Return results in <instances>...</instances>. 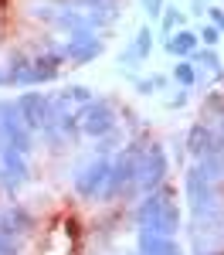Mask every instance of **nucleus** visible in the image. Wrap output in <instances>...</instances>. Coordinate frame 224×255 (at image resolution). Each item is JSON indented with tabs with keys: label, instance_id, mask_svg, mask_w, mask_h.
<instances>
[{
	"label": "nucleus",
	"instance_id": "aec40b11",
	"mask_svg": "<svg viewBox=\"0 0 224 255\" xmlns=\"http://www.w3.org/2000/svg\"><path fill=\"white\" fill-rule=\"evenodd\" d=\"M58 99L65 102V106H72V102H78V106H85V102H92V89L88 85H68L65 92H58Z\"/></svg>",
	"mask_w": 224,
	"mask_h": 255
},
{
	"label": "nucleus",
	"instance_id": "1a4fd4ad",
	"mask_svg": "<svg viewBox=\"0 0 224 255\" xmlns=\"http://www.w3.org/2000/svg\"><path fill=\"white\" fill-rule=\"evenodd\" d=\"M102 48H105V44L99 41L95 31H75V34H68V38L61 41L58 55L65 61H72V65H88L92 58L102 55Z\"/></svg>",
	"mask_w": 224,
	"mask_h": 255
},
{
	"label": "nucleus",
	"instance_id": "f8f14e48",
	"mask_svg": "<svg viewBox=\"0 0 224 255\" xmlns=\"http://www.w3.org/2000/svg\"><path fill=\"white\" fill-rule=\"evenodd\" d=\"M214 136H218V129H214V126H207V123H194V126L187 129V136H183V150H187L194 160H201V157L211 153Z\"/></svg>",
	"mask_w": 224,
	"mask_h": 255
},
{
	"label": "nucleus",
	"instance_id": "39448f33",
	"mask_svg": "<svg viewBox=\"0 0 224 255\" xmlns=\"http://www.w3.org/2000/svg\"><path fill=\"white\" fill-rule=\"evenodd\" d=\"M183 191H187V201H190L194 218L214 215V211L221 208V187H218V184H211L197 167H190V170L183 174Z\"/></svg>",
	"mask_w": 224,
	"mask_h": 255
},
{
	"label": "nucleus",
	"instance_id": "2f4dec72",
	"mask_svg": "<svg viewBox=\"0 0 224 255\" xmlns=\"http://www.w3.org/2000/svg\"><path fill=\"white\" fill-rule=\"evenodd\" d=\"M197 255H224V249H201Z\"/></svg>",
	"mask_w": 224,
	"mask_h": 255
},
{
	"label": "nucleus",
	"instance_id": "c85d7f7f",
	"mask_svg": "<svg viewBox=\"0 0 224 255\" xmlns=\"http://www.w3.org/2000/svg\"><path fill=\"white\" fill-rule=\"evenodd\" d=\"M136 92H143V96H153V82H149V79H136Z\"/></svg>",
	"mask_w": 224,
	"mask_h": 255
},
{
	"label": "nucleus",
	"instance_id": "2eb2a0df",
	"mask_svg": "<svg viewBox=\"0 0 224 255\" xmlns=\"http://www.w3.org/2000/svg\"><path fill=\"white\" fill-rule=\"evenodd\" d=\"M197 44H201L197 34H194V31H187V27H177L170 38L163 41V48H166L173 58H190V55L197 51Z\"/></svg>",
	"mask_w": 224,
	"mask_h": 255
},
{
	"label": "nucleus",
	"instance_id": "f257e3e1",
	"mask_svg": "<svg viewBox=\"0 0 224 255\" xmlns=\"http://www.w3.org/2000/svg\"><path fill=\"white\" fill-rule=\"evenodd\" d=\"M133 221L140 232L149 235H166L177 238L180 235V204H177V191L170 184H160L156 191L143 194V201L133 211Z\"/></svg>",
	"mask_w": 224,
	"mask_h": 255
},
{
	"label": "nucleus",
	"instance_id": "a878e982",
	"mask_svg": "<svg viewBox=\"0 0 224 255\" xmlns=\"http://www.w3.org/2000/svg\"><path fill=\"white\" fill-rule=\"evenodd\" d=\"M204 14L211 17V20H207V24H214V27H218V31H221V34H224V10H221V7H207Z\"/></svg>",
	"mask_w": 224,
	"mask_h": 255
},
{
	"label": "nucleus",
	"instance_id": "c756f323",
	"mask_svg": "<svg viewBox=\"0 0 224 255\" xmlns=\"http://www.w3.org/2000/svg\"><path fill=\"white\" fill-rule=\"evenodd\" d=\"M149 82H153V92H163V89H166V82H170V79H166V75H153Z\"/></svg>",
	"mask_w": 224,
	"mask_h": 255
},
{
	"label": "nucleus",
	"instance_id": "f3484780",
	"mask_svg": "<svg viewBox=\"0 0 224 255\" xmlns=\"http://www.w3.org/2000/svg\"><path fill=\"white\" fill-rule=\"evenodd\" d=\"M51 24H55L58 31H68V34H75V31H92L88 14H81V10H58Z\"/></svg>",
	"mask_w": 224,
	"mask_h": 255
},
{
	"label": "nucleus",
	"instance_id": "dca6fc26",
	"mask_svg": "<svg viewBox=\"0 0 224 255\" xmlns=\"http://www.w3.org/2000/svg\"><path fill=\"white\" fill-rule=\"evenodd\" d=\"M3 75H7V85H34V68H31V58L27 55H10L7 61V68H3Z\"/></svg>",
	"mask_w": 224,
	"mask_h": 255
},
{
	"label": "nucleus",
	"instance_id": "6ab92c4d",
	"mask_svg": "<svg viewBox=\"0 0 224 255\" xmlns=\"http://www.w3.org/2000/svg\"><path fill=\"white\" fill-rule=\"evenodd\" d=\"M190 61H194V68H207V72H221V58H218V51L214 48H204V51H194L190 55Z\"/></svg>",
	"mask_w": 224,
	"mask_h": 255
},
{
	"label": "nucleus",
	"instance_id": "b1692460",
	"mask_svg": "<svg viewBox=\"0 0 224 255\" xmlns=\"http://www.w3.org/2000/svg\"><path fill=\"white\" fill-rule=\"evenodd\" d=\"M0 255H20V238L0 235Z\"/></svg>",
	"mask_w": 224,
	"mask_h": 255
},
{
	"label": "nucleus",
	"instance_id": "ddd939ff",
	"mask_svg": "<svg viewBox=\"0 0 224 255\" xmlns=\"http://www.w3.org/2000/svg\"><path fill=\"white\" fill-rule=\"evenodd\" d=\"M136 252L140 255H183L177 238L149 235V232H136Z\"/></svg>",
	"mask_w": 224,
	"mask_h": 255
},
{
	"label": "nucleus",
	"instance_id": "473e14b6",
	"mask_svg": "<svg viewBox=\"0 0 224 255\" xmlns=\"http://www.w3.org/2000/svg\"><path fill=\"white\" fill-rule=\"evenodd\" d=\"M214 129H218V133H221V136H224V116L218 119V126H214Z\"/></svg>",
	"mask_w": 224,
	"mask_h": 255
},
{
	"label": "nucleus",
	"instance_id": "393cba45",
	"mask_svg": "<svg viewBox=\"0 0 224 255\" xmlns=\"http://www.w3.org/2000/svg\"><path fill=\"white\" fill-rule=\"evenodd\" d=\"M163 7H166L163 0H143V14H146V17H149V20H160Z\"/></svg>",
	"mask_w": 224,
	"mask_h": 255
},
{
	"label": "nucleus",
	"instance_id": "7c9ffc66",
	"mask_svg": "<svg viewBox=\"0 0 224 255\" xmlns=\"http://www.w3.org/2000/svg\"><path fill=\"white\" fill-rule=\"evenodd\" d=\"M75 3H78V7H88V10H95V7L105 3V0H75Z\"/></svg>",
	"mask_w": 224,
	"mask_h": 255
},
{
	"label": "nucleus",
	"instance_id": "e433bc0d",
	"mask_svg": "<svg viewBox=\"0 0 224 255\" xmlns=\"http://www.w3.org/2000/svg\"><path fill=\"white\" fill-rule=\"evenodd\" d=\"M136 255H140V252H136Z\"/></svg>",
	"mask_w": 224,
	"mask_h": 255
},
{
	"label": "nucleus",
	"instance_id": "9b49d317",
	"mask_svg": "<svg viewBox=\"0 0 224 255\" xmlns=\"http://www.w3.org/2000/svg\"><path fill=\"white\" fill-rule=\"evenodd\" d=\"M34 228H38L34 215L27 208H20V204H10L7 211H0V235L27 238V235H34Z\"/></svg>",
	"mask_w": 224,
	"mask_h": 255
},
{
	"label": "nucleus",
	"instance_id": "a211bd4d",
	"mask_svg": "<svg viewBox=\"0 0 224 255\" xmlns=\"http://www.w3.org/2000/svg\"><path fill=\"white\" fill-rule=\"evenodd\" d=\"M173 79H177L180 89H194V85H197V68H194V61L180 58L177 65H173Z\"/></svg>",
	"mask_w": 224,
	"mask_h": 255
},
{
	"label": "nucleus",
	"instance_id": "7ed1b4c3",
	"mask_svg": "<svg viewBox=\"0 0 224 255\" xmlns=\"http://www.w3.org/2000/svg\"><path fill=\"white\" fill-rule=\"evenodd\" d=\"M0 146L17 150L24 157L34 150V133L20 123V113H17L14 99H0Z\"/></svg>",
	"mask_w": 224,
	"mask_h": 255
},
{
	"label": "nucleus",
	"instance_id": "72a5a7b5",
	"mask_svg": "<svg viewBox=\"0 0 224 255\" xmlns=\"http://www.w3.org/2000/svg\"><path fill=\"white\" fill-rule=\"evenodd\" d=\"M0 85H7V75H3V68H0Z\"/></svg>",
	"mask_w": 224,
	"mask_h": 255
},
{
	"label": "nucleus",
	"instance_id": "4be33fe9",
	"mask_svg": "<svg viewBox=\"0 0 224 255\" xmlns=\"http://www.w3.org/2000/svg\"><path fill=\"white\" fill-rule=\"evenodd\" d=\"M177 27H183V14H180V10H173V7H163V14H160V31L170 38Z\"/></svg>",
	"mask_w": 224,
	"mask_h": 255
},
{
	"label": "nucleus",
	"instance_id": "20e7f679",
	"mask_svg": "<svg viewBox=\"0 0 224 255\" xmlns=\"http://www.w3.org/2000/svg\"><path fill=\"white\" fill-rule=\"evenodd\" d=\"M75 119H78V129L92 139H102V136H109V133H116V123H119L116 106H112L109 99H92V102H85L78 113H75Z\"/></svg>",
	"mask_w": 224,
	"mask_h": 255
},
{
	"label": "nucleus",
	"instance_id": "6e6552de",
	"mask_svg": "<svg viewBox=\"0 0 224 255\" xmlns=\"http://www.w3.org/2000/svg\"><path fill=\"white\" fill-rule=\"evenodd\" d=\"M14 102H17L20 123H24L31 133L48 129V126L55 123V116H51V96H44V92H20Z\"/></svg>",
	"mask_w": 224,
	"mask_h": 255
},
{
	"label": "nucleus",
	"instance_id": "9d476101",
	"mask_svg": "<svg viewBox=\"0 0 224 255\" xmlns=\"http://www.w3.org/2000/svg\"><path fill=\"white\" fill-rule=\"evenodd\" d=\"M31 180V167H27V157L17 153V150H7L0 146V184L14 194L17 187H24Z\"/></svg>",
	"mask_w": 224,
	"mask_h": 255
},
{
	"label": "nucleus",
	"instance_id": "5701e85b",
	"mask_svg": "<svg viewBox=\"0 0 224 255\" xmlns=\"http://www.w3.org/2000/svg\"><path fill=\"white\" fill-rule=\"evenodd\" d=\"M224 34L214 27V24H204L201 27V34H197V41H204V48H218V41H221Z\"/></svg>",
	"mask_w": 224,
	"mask_h": 255
},
{
	"label": "nucleus",
	"instance_id": "cd10ccee",
	"mask_svg": "<svg viewBox=\"0 0 224 255\" xmlns=\"http://www.w3.org/2000/svg\"><path fill=\"white\" fill-rule=\"evenodd\" d=\"M187 89H177V96H170V102H166V106H170V109H180V106H187Z\"/></svg>",
	"mask_w": 224,
	"mask_h": 255
},
{
	"label": "nucleus",
	"instance_id": "0eeeda50",
	"mask_svg": "<svg viewBox=\"0 0 224 255\" xmlns=\"http://www.w3.org/2000/svg\"><path fill=\"white\" fill-rule=\"evenodd\" d=\"M105 180H109V157H95L72 177V187L81 201H99L105 191Z\"/></svg>",
	"mask_w": 224,
	"mask_h": 255
},
{
	"label": "nucleus",
	"instance_id": "423d86ee",
	"mask_svg": "<svg viewBox=\"0 0 224 255\" xmlns=\"http://www.w3.org/2000/svg\"><path fill=\"white\" fill-rule=\"evenodd\" d=\"M166 170H170L166 150H163L160 143H146L140 153V163H136V187H140L143 194L156 191L160 184H166Z\"/></svg>",
	"mask_w": 224,
	"mask_h": 255
},
{
	"label": "nucleus",
	"instance_id": "c9c22d12",
	"mask_svg": "<svg viewBox=\"0 0 224 255\" xmlns=\"http://www.w3.org/2000/svg\"><path fill=\"white\" fill-rule=\"evenodd\" d=\"M221 180H224V174H221Z\"/></svg>",
	"mask_w": 224,
	"mask_h": 255
},
{
	"label": "nucleus",
	"instance_id": "bb28decb",
	"mask_svg": "<svg viewBox=\"0 0 224 255\" xmlns=\"http://www.w3.org/2000/svg\"><path fill=\"white\" fill-rule=\"evenodd\" d=\"M31 14H34V17H38V20H48V24H51V20H55V14H58V10H55V7H34V10H31Z\"/></svg>",
	"mask_w": 224,
	"mask_h": 255
},
{
	"label": "nucleus",
	"instance_id": "412c9836",
	"mask_svg": "<svg viewBox=\"0 0 224 255\" xmlns=\"http://www.w3.org/2000/svg\"><path fill=\"white\" fill-rule=\"evenodd\" d=\"M133 51H136V58H140V61L149 58V51H153V31H149V27H140V31H136Z\"/></svg>",
	"mask_w": 224,
	"mask_h": 255
},
{
	"label": "nucleus",
	"instance_id": "f03ea898",
	"mask_svg": "<svg viewBox=\"0 0 224 255\" xmlns=\"http://www.w3.org/2000/svg\"><path fill=\"white\" fill-rule=\"evenodd\" d=\"M146 143H129L126 150L116 153V160H109V180H105V191H102L99 201H116L122 197L129 187H136V163H140V153Z\"/></svg>",
	"mask_w": 224,
	"mask_h": 255
},
{
	"label": "nucleus",
	"instance_id": "4468645a",
	"mask_svg": "<svg viewBox=\"0 0 224 255\" xmlns=\"http://www.w3.org/2000/svg\"><path fill=\"white\" fill-rule=\"evenodd\" d=\"M61 65L65 58L58 55V48H51V51H41L31 58V68H34V85H44V82H55L61 75Z\"/></svg>",
	"mask_w": 224,
	"mask_h": 255
},
{
	"label": "nucleus",
	"instance_id": "f704fd0d",
	"mask_svg": "<svg viewBox=\"0 0 224 255\" xmlns=\"http://www.w3.org/2000/svg\"><path fill=\"white\" fill-rule=\"evenodd\" d=\"M221 242H224V218H221Z\"/></svg>",
	"mask_w": 224,
	"mask_h": 255
}]
</instances>
